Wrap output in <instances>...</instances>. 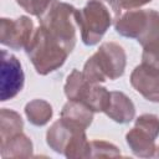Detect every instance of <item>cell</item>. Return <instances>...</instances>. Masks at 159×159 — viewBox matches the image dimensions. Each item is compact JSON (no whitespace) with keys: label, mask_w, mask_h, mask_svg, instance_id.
Masks as SVG:
<instances>
[{"label":"cell","mask_w":159,"mask_h":159,"mask_svg":"<svg viewBox=\"0 0 159 159\" xmlns=\"http://www.w3.org/2000/svg\"><path fill=\"white\" fill-rule=\"evenodd\" d=\"M147 21L148 9H133L120 15V17L114 24V29L120 36L137 40L143 32Z\"/></svg>","instance_id":"obj_10"},{"label":"cell","mask_w":159,"mask_h":159,"mask_svg":"<svg viewBox=\"0 0 159 159\" xmlns=\"http://www.w3.org/2000/svg\"><path fill=\"white\" fill-rule=\"evenodd\" d=\"M35 32L34 22L27 16L17 19L1 17L0 20V42L12 50H25Z\"/></svg>","instance_id":"obj_8"},{"label":"cell","mask_w":159,"mask_h":159,"mask_svg":"<svg viewBox=\"0 0 159 159\" xmlns=\"http://www.w3.org/2000/svg\"><path fill=\"white\" fill-rule=\"evenodd\" d=\"M24 120L21 116L9 108H1L0 111V142H4L15 134L22 132Z\"/></svg>","instance_id":"obj_17"},{"label":"cell","mask_w":159,"mask_h":159,"mask_svg":"<svg viewBox=\"0 0 159 159\" xmlns=\"http://www.w3.org/2000/svg\"><path fill=\"white\" fill-rule=\"evenodd\" d=\"M46 143L53 152L66 158H89L91 147L86 129L62 117L53 122L47 129Z\"/></svg>","instance_id":"obj_3"},{"label":"cell","mask_w":159,"mask_h":159,"mask_svg":"<svg viewBox=\"0 0 159 159\" xmlns=\"http://www.w3.org/2000/svg\"><path fill=\"white\" fill-rule=\"evenodd\" d=\"M127 65L124 48L117 42H103L98 50L86 61L83 76L92 83H103L107 80H117L123 76Z\"/></svg>","instance_id":"obj_2"},{"label":"cell","mask_w":159,"mask_h":159,"mask_svg":"<svg viewBox=\"0 0 159 159\" xmlns=\"http://www.w3.org/2000/svg\"><path fill=\"white\" fill-rule=\"evenodd\" d=\"M152 0H118L120 7L127 9V10H133V9H139L147 4H149Z\"/></svg>","instance_id":"obj_21"},{"label":"cell","mask_w":159,"mask_h":159,"mask_svg":"<svg viewBox=\"0 0 159 159\" xmlns=\"http://www.w3.org/2000/svg\"><path fill=\"white\" fill-rule=\"evenodd\" d=\"M104 113L119 124H127L135 117V107L132 99L123 92L112 91L111 99Z\"/></svg>","instance_id":"obj_11"},{"label":"cell","mask_w":159,"mask_h":159,"mask_svg":"<svg viewBox=\"0 0 159 159\" xmlns=\"http://www.w3.org/2000/svg\"><path fill=\"white\" fill-rule=\"evenodd\" d=\"M142 61L153 63L159 67V51H157L154 53H142Z\"/></svg>","instance_id":"obj_22"},{"label":"cell","mask_w":159,"mask_h":159,"mask_svg":"<svg viewBox=\"0 0 159 159\" xmlns=\"http://www.w3.org/2000/svg\"><path fill=\"white\" fill-rule=\"evenodd\" d=\"M15 1L20 7H22L30 15L40 17L48 7L52 0H15Z\"/></svg>","instance_id":"obj_20"},{"label":"cell","mask_w":159,"mask_h":159,"mask_svg":"<svg viewBox=\"0 0 159 159\" xmlns=\"http://www.w3.org/2000/svg\"><path fill=\"white\" fill-rule=\"evenodd\" d=\"M132 87L145 99L159 103V67L142 61L130 73Z\"/></svg>","instance_id":"obj_9"},{"label":"cell","mask_w":159,"mask_h":159,"mask_svg":"<svg viewBox=\"0 0 159 159\" xmlns=\"http://www.w3.org/2000/svg\"><path fill=\"white\" fill-rule=\"evenodd\" d=\"M65 94L68 101H78L89 107L94 113L107 109L111 99V92L99 83L87 81L78 70H72L65 83Z\"/></svg>","instance_id":"obj_6"},{"label":"cell","mask_w":159,"mask_h":159,"mask_svg":"<svg viewBox=\"0 0 159 159\" xmlns=\"http://www.w3.org/2000/svg\"><path fill=\"white\" fill-rule=\"evenodd\" d=\"M93 114L94 112L87 107L84 103L78 101H68L61 111V117L81 125L82 128L87 129L92 122H93Z\"/></svg>","instance_id":"obj_15"},{"label":"cell","mask_w":159,"mask_h":159,"mask_svg":"<svg viewBox=\"0 0 159 159\" xmlns=\"http://www.w3.org/2000/svg\"><path fill=\"white\" fill-rule=\"evenodd\" d=\"M25 52L36 72L41 76L58 70L68 56V52L41 26L35 29Z\"/></svg>","instance_id":"obj_5"},{"label":"cell","mask_w":159,"mask_h":159,"mask_svg":"<svg viewBox=\"0 0 159 159\" xmlns=\"http://www.w3.org/2000/svg\"><path fill=\"white\" fill-rule=\"evenodd\" d=\"M25 84V75L16 56L6 50L1 51L0 70V101L12 99L21 92Z\"/></svg>","instance_id":"obj_7"},{"label":"cell","mask_w":159,"mask_h":159,"mask_svg":"<svg viewBox=\"0 0 159 159\" xmlns=\"http://www.w3.org/2000/svg\"><path fill=\"white\" fill-rule=\"evenodd\" d=\"M77 9L71 4L52 0L45 12L39 17L40 26L43 27L68 53L72 52L77 41Z\"/></svg>","instance_id":"obj_4"},{"label":"cell","mask_w":159,"mask_h":159,"mask_svg":"<svg viewBox=\"0 0 159 159\" xmlns=\"http://www.w3.org/2000/svg\"><path fill=\"white\" fill-rule=\"evenodd\" d=\"M118 0H88L82 9L76 11V22L81 39L86 46L97 45L107 30L122 15Z\"/></svg>","instance_id":"obj_1"},{"label":"cell","mask_w":159,"mask_h":159,"mask_svg":"<svg viewBox=\"0 0 159 159\" xmlns=\"http://www.w3.org/2000/svg\"><path fill=\"white\" fill-rule=\"evenodd\" d=\"M89 147V158H113L120 155L118 147L107 140H91Z\"/></svg>","instance_id":"obj_18"},{"label":"cell","mask_w":159,"mask_h":159,"mask_svg":"<svg viewBox=\"0 0 159 159\" xmlns=\"http://www.w3.org/2000/svg\"><path fill=\"white\" fill-rule=\"evenodd\" d=\"M25 116L31 124L42 127L51 120L53 109L52 106L45 99H32L25 106Z\"/></svg>","instance_id":"obj_16"},{"label":"cell","mask_w":159,"mask_h":159,"mask_svg":"<svg viewBox=\"0 0 159 159\" xmlns=\"http://www.w3.org/2000/svg\"><path fill=\"white\" fill-rule=\"evenodd\" d=\"M135 127L148 132L153 138H158L159 135V117L152 113H144L135 119Z\"/></svg>","instance_id":"obj_19"},{"label":"cell","mask_w":159,"mask_h":159,"mask_svg":"<svg viewBox=\"0 0 159 159\" xmlns=\"http://www.w3.org/2000/svg\"><path fill=\"white\" fill-rule=\"evenodd\" d=\"M154 158H159V145L155 149V153H154Z\"/></svg>","instance_id":"obj_23"},{"label":"cell","mask_w":159,"mask_h":159,"mask_svg":"<svg viewBox=\"0 0 159 159\" xmlns=\"http://www.w3.org/2000/svg\"><path fill=\"white\" fill-rule=\"evenodd\" d=\"M32 142L22 132L0 142V154L2 158H29L32 157Z\"/></svg>","instance_id":"obj_13"},{"label":"cell","mask_w":159,"mask_h":159,"mask_svg":"<svg viewBox=\"0 0 159 159\" xmlns=\"http://www.w3.org/2000/svg\"><path fill=\"white\" fill-rule=\"evenodd\" d=\"M137 41L143 47V53H154L159 51V12L148 9V21Z\"/></svg>","instance_id":"obj_14"},{"label":"cell","mask_w":159,"mask_h":159,"mask_svg":"<svg viewBox=\"0 0 159 159\" xmlns=\"http://www.w3.org/2000/svg\"><path fill=\"white\" fill-rule=\"evenodd\" d=\"M125 142L134 155L140 157V158L154 157V153L157 149L155 138H153L148 132L134 125L132 129L127 132Z\"/></svg>","instance_id":"obj_12"}]
</instances>
